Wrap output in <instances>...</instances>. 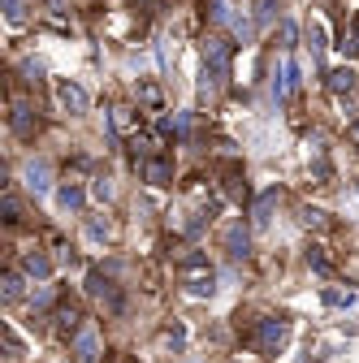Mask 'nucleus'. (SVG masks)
<instances>
[{
    "label": "nucleus",
    "mask_w": 359,
    "mask_h": 363,
    "mask_svg": "<svg viewBox=\"0 0 359 363\" xmlns=\"http://www.w3.org/2000/svg\"><path fill=\"white\" fill-rule=\"evenodd\" d=\"M230 43L217 39V35H208L204 39V78H200V91L212 95V91H221L225 87V78H230Z\"/></svg>",
    "instance_id": "1"
},
{
    "label": "nucleus",
    "mask_w": 359,
    "mask_h": 363,
    "mask_svg": "<svg viewBox=\"0 0 359 363\" xmlns=\"http://www.w3.org/2000/svg\"><path fill=\"white\" fill-rule=\"evenodd\" d=\"M286 333H290V324H286V320H277V316H269V320H260V324H255V351H264V355H273L277 346L286 342Z\"/></svg>",
    "instance_id": "2"
},
{
    "label": "nucleus",
    "mask_w": 359,
    "mask_h": 363,
    "mask_svg": "<svg viewBox=\"0 0 359 363\" xmlns=\"http://www.w3.org/2000/svg\"><path fill=\"white\" fill-rule=\"evenodd\" d=\"M70 355H74V363H95L100 359V333L87 324V328H78L74 333V346H70Z\"/></svg>",
    "instance_id": "3"
},
{
    "label": "nucleus",
    "mask_w": 359,
    "mask_h": 363,
    "mask_svg": "<svg viewBox=\"0 0 359 363\" xmlns=\"http://www.w3.org/2000/svg\"><path fill=\"white\" fill-rule=\"evenodd\" d=\"M225 251H230V259H247V251H251V229L242 225V221H234L230 229H225Z\"/></svg>",
    "instance_id": "4"
},
{
    "label": "nucleus",
    "mask_w": 359,
    "mask_h": 363,
    "mask_svg": "<svg viewBox=\"0 0 359 363\" xmlns=\"http://www.w3.org/2000/svg\"><path fill=\"white\" fill-rule=\"evenodd\" d=\"M57 100H61V108L65 112H87V91L78 87V82H57Z\"/></svg>",
    "instance_id": "5"
},
{
    "label": "nucleus",
    "mask_w": 359,
    "mask_h": 363,
    "mask_svg": "<svg viewBox=\"0 0 359 363\" xmlns=\"http://www.w3.org/2000/svg\"><path fill=\"white\" fill-rule=\"evenodd\" d=\"M295 91H299V61H295V57H290V61L282 65V78H277V82H273V100H277V104H282V100H286V95H295Z\"/></svg>",
    "instance_id": "6"
},
{
    "label": "nucleus",
    "mask_w": 359,
    "mask_h": 363,
    "mask_svg": "<svg viewBox=\"0 0 359 363\" xmlns=\"http://www.w3.org/2000/svg\"><path fill=\"white\" fill-rule=\"evenodd\" d=\"M26 186L35 195H48V186H52V164H48V160H30L26 164Z\"/></svg>",
    "instance_id": "7"
},
{
    "label": "nucleus",
    "mask_w": 359,
    "mask_h": 363,
    "mask_svg": "<svg viewBox=\"0 0 359 363\" xmlns=\"http://www.w3.org/2000/svg\"><path fill=\"white\" fill-rule=\"evenodd\" d=\"M143 177H148L152 186H169V182H173V160H165V156H152L148 164H143Z\"/></svg>",
    "instance_id": "8"
},
{
    "label": "nucleus",
    "mask_w": 359,
    "mask_h": 363,
    "mask_svg": "<svg viewBox=\"0 0 359 363\" xmlns=\"http://www.w3.org/2000/svg\"><path fill=\"white\" fill-rule=\"evenodd\" d=\"M186 290L195 294V299H208V294L217 290V273H212V268H195V273H186Z\"/></svg>",
    "instance_id": "9"
},
{
    "label": "nucleus",
    "mask_w": 359,
    "mask_h": 363,
    "mask_svg": "<svg viewBox=\"0 0 359 363\" xmlns=\"http://www.w3.org/2000/svg\"><path fill=\"white\" fill-rule=\"evenodd\" d=\"M324 87H329L333 95H351L355 91V70H351V65H338V70L324 74Z\"/></svg>",
    "instance_id": "10"
},
{
    "label": "nucleus",
    "mask_w": 359,
    "mask_h": 363,
    "mask_svg": "<svg viewBox=\"0 0 359 363\" xmlns=\"http://www.w3.org/2000/svg\"><path fill=\"white\" fill-rule=\"evenodd\" d=\"M22 273L35 277V282H48V277H52V259L39 255V251H26V255H22Z\"/></svg>",
    "instance_id": "11"
},
{
    "label": "nucleus",
    "mask_w": 359,
    "mask_h": 363,
    "mask_svg": "<svg viewBox=\"0 0 359 363\" xmlns=\"http://www.w3.org/2000/svg\"><path fill=\"white\" fill-rule=\"evenodd\" d=\"M277 199H282V195H277V186H269V190L255 199V208H251V221H255L260 229H264V225L273 221V208H277Z\"/></svg>",
    "instance_id": "12"
},
{
    "label": "nucleus",
    "mask_w": 359,
    "mask_h": 363,
    "mask_svg": "<svg viewBox=\"0 0 359 363\" xmlns=\"http://www.w3.org/2000/svg\"><path fill=\"white\" fill-rule=\"evenodd\" d=\"M87 294H91V299H108L113 311L122 307V299H117V294H113V286L104 282V273H87Z\"/></svg>",
    "instance_id": "13"
},
{
    "label": "nucleus",
    "mask_w": 359,
    "mask_h": 363,
    "mask_svg": "<svg viewBox=\"0 0 359 363\" xmlns=\"http://www.w3.org/2000/svg\"><path fill=\"white\" fill-rule=\"evenodd\" d=\"M57 204H61L65 212H78V208H83V186H74V182H65V186L57 190Z\"/></svg>",
    "instance_id": "14"
},
{
    "label": "nucleus",
    "mask_w": 359,
    "mask_h": 363,
    "mask_svg": "<svg viewBox=\"0 0 359 363\" xmlns=\"http://www.w3.org/2000/svg\"><path fill=\"white\" fill-rule=\"evenodd\" d=\"M35 126H39V121H35V112H30L26 104H18V108H13V130H18L22 139H30V135H35Z\"/></svg>",
    "instance_id": "15"
},
{
    "label": "nucleus",
    "mask_w": 359,
    "mask_h": 363,
    "mask_svg": "<svg viewBox=\"0 0 359 363\" xmlns=\"http://www.w3.org/2000/svg\"><path fill=\"white\" fill-rule=\"evenodd\" d=\"M324 307H355V290H342V286H329L320 294Z\"/></svg>",
    "instance_id": "16"
},
{
    "label": "nucleus",
    "mask_w": 359,
    "mask_h": 363,
    "mask_svg": "<svg viewBox=\"0 0 359 363\" xmlns=\"http://www.w3.org/2000/svg\"><path fill=\"white\" fill-rule=\"evenodd\" d=\"M0 286H5V290H0V294H5V303H18L22 299V277L18 273H5V282H0Z\"/></svg>",
    "instance_id": "17"
},
{
    "label": "nucleus",
    "mask_w": 359,
    "mask_h": 363,
    "mask_svg": "<svg viewBox=\"0 0 359 363\" xmlns=\"http://www.w3.org/2000/svg\"><path fill=\"white\" fill-rule=\"evenodd\" d=\"M277 18V0H255V26H269Z\"/></svg>",
    "instance_id": "18"
},
{
    "label": "nucleus",
    "mask_w": 359,
    "mask_h": 363,
    "mask_svg": "<svg viewBox=\"0 0 359 363\" xmlns=\"http://www.w3.org/2000/svg\"><path fill=\"white\" fill-rule=\"evenodd\" d=\"M74 324H78V311L74 307H61L57 311V333H74Z\"/></svg>",
    "instance_id": "19"
},
{
    "label": "nucleus",
    "mask_w": 359,
    "mask_h": 363,
    "mask_svg": "<svg viewBox=\"0 0 359 363\" xmlns=\"http://www.w3.org/2000/svg\"><path fill=\"white\" fill-rule=\"evenodd\" d=\"M0 212H5V221L13 225V221H22V208H18V195H5L0 199Z\"/></svg>",
    "instance_id": "20"
},
{
    "label": "nucleus",
    "mask_w": 359,
    "mask_h": 363,
    "mask_svg": "<svg viewBox=\"0 0 359 363\" xmlns=\"http://www.w3.org/2000/svg\"><path fill=\"white\" fill-rule=\"evenodd\" d=\"M212 18H217V22H234L238 13H234V5H230V0H212Z\"/></svg>",
    "instance_id": "21"
},
{
    "label": "nucleus",
    "mask_w": 359,
    "mask_h": 363,
    "mask_svg": "<svg viewBox=\"0 0 359 363\" xmlns=\"http://www.w3.org/2000/svg\"><path fill=\"white\" fill-rule=\"evenodd\" d=\"M324 48H329V43H324V26L312 22V57H316V61H324Z\"/></svg>",
    "instance_id": "22"
},
{
    "label": "nucleus",
    "mask_w": 359,
    "mask_h": 363,
    "mask_svg": "<svg viewBox=\"0 0 359 363\" xmlns=\"http://www.w3.org/2000/svg\"><path fill=\"white\" fill-rule=\"evenodd\" d=\"M195 268H212L204 251H191V255H182V273H195Z\"/></svg>",
    "instance_id": "23"
},
{
    "label": "nucleus",
    "mask_w": 359,
    "mask_h": 363,
    "mask_svg": "<svg viewBox=\"0 0 359 363\" xmlns=\"http://www.w3.org/2000/svg\"><path fill=\"white\" fill-rule=\"evenodd\" d=\"M5 18H9L13 26H18V22L26 18V9H22V0H5Z\"/></svg>",
    "instance_id": "24"
},
{
    "label": "nucleus",
    "mask_w": 359,
    "mask_h": 363,
    "mask_svg": "<svg viewBox=\"0 0 359 363\" xmlns=\"http://www.w3.org/2000/svg\"><path fill=\"white\" fill-rule=\"evenodd\" d=\"M130 121H135V108H113V126L117 130H126Z\"/></svg>",
    "instance_id": "25"
},
{
    "label": "nucleus",
    "mask_w": 359,
    "mask_h": 363,
    "mask_svg": "<svg viewBox=\"0 0 359 363\" xmlns=\"http://www.w3.org/2000/svg\"><path fill=\"white\" fill-rule=\"evenodd\" d=\"M303 225H312V229H320V225H324V212H316V208H307V212H303Z\"/></svg>",
    "instance_id": "26"
},
{
    "label": "nucleus",
    "mask_w": 359,
    "mask_h": 363,
    "mask_svg": "<svg viewBox=\"0 0 359 363\" xmlns=\"http://www.w3.org/2000/svg\"><path fill=\"white\" fill-rule=\"evenodd\" d=\"M307 264H312V268H316V273H329V259H324L320 251H312V255H307Z\"/></svg>",
    "instance_id": "27"
},
{
    "label": "nucleus",
    "mask_w": 359,
    "mask_h": 363,
    "mask_svg": "<svg viewBox=\"0 0 359 363\" xmlns=\"http://www.w3.org/2000/svg\"><path fill=\"white\" fill-rule=\"evenodd\" d=\"M5 346H9V355L22 351V342H18V333H13V328H5Z\"/></svg>",
    "instance_id": "28"
},
{
    "label": "nucleus",
    "mask_w": 359,
    "mask_h": 363,
    "mask_svg": "<svg viewBox=\"0 0 359 363\" xmlns=\"http://www.w3.org/2000/svg\"><path fill=\"white\" fill-rule=\"evenodd\" d=\"M22 70H26V74H30V78H35V74H43V61H39V57H30V61H26V65H22Z\"/></svg>",
    "instance_id": "29"
},
{
    "label": "nucleus",
    "mask_w": 359,
    "mask_h": 363,
    "mask_svg": "<svg viewBox=\"0 0 359 363\" xmlns=\"http://www.w3.org/2000/svg\"><path fill=\"white\" fill-rule=\"evenodd\" d=\"M87 234H91V238H108V225H104V221H91Z\"/></svg>",
    "instance_id": "30"
},
{
    "label": "nucleus",
    "mask_w": 359,
    "mask_h": 363,
    "mask_svg": "<svg viewBox=\"0 0 359 363\" xmlns=\"http://www.w3.org/2000/svg\"><path fill=\"white\" fill-rule=\"evenodd\" d=\"M347 48H351V57H359V22H355V30H351V43H347Z\"/></svg>",
    "instance_id": "31"
},
{
    "label": "nucleus",
    "mask_w": 359,
    "mask_h": 363,
    "mask_svg": "<svg viewBox=\"0 0 359 363\" xmlns=\"http://www.w3.org/2000/svg\"><path fill=\"white\" fill-rule=\"evenodd\" d=\"M351 143H359V117L351 121Z\"/></svg>",
    "instance_id": "32"
}]
</instances>
